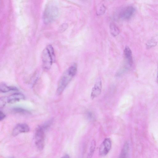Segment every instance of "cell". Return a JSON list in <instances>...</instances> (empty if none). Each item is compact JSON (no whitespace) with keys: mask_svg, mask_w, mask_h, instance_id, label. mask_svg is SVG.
Segmentation results:
<instances>
[{"mask_svg":"<svg viewBox=\"0 0 158 158\" xmlns=\"http://www.w3.org/2000/svg\"><path fill=\"white\" fill-rule=\"evenodd\" d=\"M77 71V65L74 64L70 66L64 72L61 77L58 84L56 90V94L57 95H60L62 93L73 77L76 74Z\"/></svg>","mask_w":158,"mask_h":158,"instance_id":"obj_1","label":"cell"},{"mask_svg":"<svg viewBox=\"0 0 158 158\" xmlns=\"http://www.w3.org/2000/svg\"><path fill=\"white\" fill-rule=\"evenodd\" d=\"M55 60V56L52 46L48 45L43 50L42 53V60L44 68L49 69Z\"/></svg>","mask_w":158,"mask_h":158,"instance_id":"obj_2","label":"cell"},{"mask_svg":"<svg viewBox=\"0 0 158 158\" xmlns=\"http://www.w3.org/2000/svg\"><path fill=\"white\" fill-rule=\"evenodd\" d=\"M48 127V125L44 123L38 127L35 134V142L36 146L39 150H42L44 145L45 131Z\"/></svg>","mask_w":158,"mask_h":158,"instance_id":"obj_3","label":"cell"},{"mask_svg":"<svg viewBox=\"0 0 158 158\" xmlns=\"http://www.w3.org/2000/svg\"><path fill=\"white\" fill-rule=\"evenodd\" d=\"M58 15L57 8L53 5H50L45 8L43 14V19L45 24L50 23L54 21Z\"/></svg>","mask_w":158,"mask_h":158,"instance_id":"obj_4","label":"cell"},{"mask_svg":"<svg viewBox=\"0 0 158 158\" xmlns=\"http://www.w3.org/2000/svg\"><path fill=\"white\" fill-rule=\"evenodd\" d=\"M30 131L29 126L26 123H19L14 127L12 132V135L15 136L22 133H26Z\"/></svg>","mask_w":158,"mask_h":158,"instance_id":"obj_5","label":"cell"},{"mask_svg":"<svg viewBox=\"0 0 158 158\" xmlns=\"http://www.w3.org/2000/svg\"><path fill=\"white\" fill-rule=\"evenodd\" d=\"M111 143L109 138H106L104 139L100 145L99 149V154L102 156L106 155L111 147Z\"/></svg>","mask_w":158,"mask_h":158,"instance_id":"obj_6","label":"cell"},{"mask_svg":"<svg viewBox=\"0 0 158 158\" xmlns=\"http://www.w3.org/2000/svg\"><path fill=\"white\" fill-rule=\"evenodd\" d=\"M102 88V83L100 78L98 79L93 87L90 95L92 100L101 94Z\"/></svg>","mask_w":158,"mask_h":158,"instance_id":"obj_7","label":"cell"},{"mask_svg":"<svg viewBox=\"0 0 158 158\" xmlns=\"http://www.w3.org/2000/svg\"><path fill=\"white\" fill-rule=\"evenodd\" d=\"M25 97L23 94L21 93H15L7 97V103L12 104L24 100Z\"/></svg>","mask_w":158,"mask_h":158,"instance_id":"obj_8","label":"cell"},{"mask_svg":"<svg viewBox=\"0 0 158 158\" xmlns=\"http://www.w3.org/2000/svg\"><path fill=\"white\" fill-rule=\"evenodd\" d=\"M135 8L131 6L127 7L123 11L121 16L124 19H130L135 12Z\"/></svg>","mask_w":158,"mask_h":158,"instance_id":"obj_9","label":"cell"},{"mask_svg":"<svg viewBox=\"0 0 158 158\" xmlns=\"http://www.w3.org/2000/svg\"><path fill=\"white\" fill-rule=\"evenodd\" d=\"M124 53L127 63L129 66H131L133 63L132 54L131 51L128 47H125L124 51Z\"/></svg>","mask_w":158,"mask_h":158,"instance_id":"obj_10","label":"cell"},{"mask_svg":"<svg viewBox=\"0 0 158 158\" xmlns=\"http://www.w3.org/2000/svg\"><path fill=\"white\" fill-rule=\"evenodd\" d=\"M17 90L18 89L16 87L8 86L4 83H0V91L1 92L5 93L10 91Z\"/></svg>","mask_w":158,"mask_h":158,"instance_id":"obj_11","label":"cell"},{"mask_svg":"<svg viewBox=\"0 0 158 158\" xmlns=\"http://www.w3.org/2000/svg\"><path fill=\"white\" fill-rule=\"evenodd\" d=\"M110 32L113 36H115L119 34V29L114 24L111 23L110 25Z\"/></svg>","mask_w":158,"mask_h":158,"instance_id":"obj_12","label":"cell"},{"mask_svg":"<svg viewBox=\"0 0 158 158\" xmlns=\"http://www.w3.org/2000/svg\"><path fill=\"white\" fill-rule=\"evenodd\" d=\"M95 141L94 140H93L90 144L88 158H91L95 150Z\"/></svg>","mask_w":158,"mask_h":158,"instance_id":"obj_13","label":"cell"},{"mask_svg":"<svg viewBox=\"0 0 158 158\" xmlns=\"http://www.w3.org/2000/svg\"><path fill=\"white\" fill-rule=\"evenodd\" d=\"M12 110L13 112L16 113L26 114L29 113L28 110L21 107H14Z\"/></svg>","mask_w":158,"mask_h":158,"instance_id":"obj_14","label":"cell"},{"mask_svg":"<svg viewBox=\"0 0 158 158\" xmlns=\"http://www.w3.org/2000/svg\"><path fill=\"white\" fill-rule=\"evenodd\" d=\"M7 103V97H3L0 99V107L1 108L3 107Z\"/></svg>","mask_w":158,"mask_h":158,"instance_id":"obj_15","label":"cell"},{"mask_svg":"<svg viewBox=\"0 0 158 158\" xmlns=\"http://www.w3.org/2000/svg\"><path fill=\"white\" fill-rule=\"evenodd\" d=\"M105 7L103 5H102L99 8L97 12V14L99 15H102L105 11Z\"/></svg>","mask_w":158,"mask_h":158,"instance_id":"obj_16","label":"cell"},{"mask_svg":"<svg viewBox=\"0 0 158 158\" xmlns=\"http://www.w3.org/2000/svg\"><path fill=\"white\" fill-rule=\"evenodd\" d=\"M156 44V42L154 40H152L148 43L147 44V46L148 48H150L155 46Z\"/></svg>","mask_w":158,"mask_h":158,"instance_id":"obj_17","label":"cell"},{"mask_svg":"<svg viewBox=\"0 0 158 158\" xmlns=\"http://www.w3.org/2000/svg\"><path fill=\"white\" fill-rule=\"evenodd\" d=\"M86 117L88 119L92 120L94 118V116L93 114L90 112H87L86 114Z\"/></svg>","mask_w":158,"mask_h":158,"instance_id":"obj_18","label":"cell"},{"mask_svg":"<svg viewBox=\"0 0 158 158\" xmlns=\"http://www.w3.org/2000/svg\"><path fill=\"white\" fill-rule=\"evenodd\" d=\"M127 153L125 151H122L119 158H126Z\"/></svg>","mask_w":158,"mask_h":158,"instance_id":"obj_19","label":"cell"},{"mask_svg":"<svg viewBox=\"0 0 158 158\" xmlns=\"http://www.w3.org/2000/svg\"><path fill=\"white\" fill-rule=\"evenodd\" d=\"M5 114L1 111H0V120L1 121L3 120L6 117Z\"/></svg>","mask_w":158,"mask_h":158,"instance_id":"obj_20","label":"cell"},{"mask_svg":"<svg viewBox=\"0 0 158 158\" xmlns=\"http://www.w3.org/2000/svg\"><path fill=\"white\" fill-rule=\"evenodd\" d=\"M61 158H70L68 154H65Z\"/></svg>","mask_w":158,"mask_h":158,"instance_id":"obj_21","label":"cell"},{"mask_svg":"<svg viewBox=\"0 0 158 158\" xmlns=\"http://www.w3.org/2000/svg\"><path fill=\"white\" fill-rule=\"evenodd\" d=\"M157 82L158 83V70H157Z\"/></svg>","mask_w":158,"mask_h":158,"instance_id":"obj_22","label":"cell"}]
</instances>
